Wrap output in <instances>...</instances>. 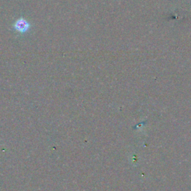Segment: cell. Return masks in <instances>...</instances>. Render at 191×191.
<instances>
[{"label": "cell", "instance_id": "obj_1", "mask_svg": "<svg viewBox=\"0 0 191 191\" xmlns=\"http://www.w3.org/2000/svg\"><path fill=\"white\" fill-rule=\"evenodd\" d=\"M14 28L17 31L19 32H25L29 29V24L25 20L19 19L17 20L14 24Z\"/></svg>", "mask_w": 191, "mask_h": 191}]
</instances>
